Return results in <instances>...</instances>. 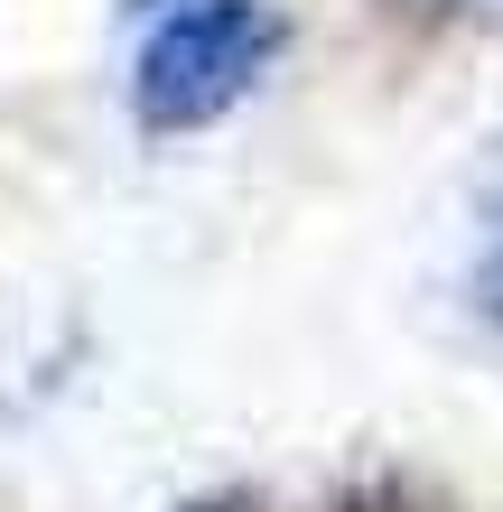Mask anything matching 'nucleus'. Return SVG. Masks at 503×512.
<instances>
[{
    "mask_svg": "<svg viewBox=\"0 0 503 512\" xmlns=\"http://www.w3.org/2000/svg\"><path fill=\"white\" fill-rule=\"evenodd\" d=\"M177 512H261L252 494H196V503H177Z\"/></svg>",
    "mask_w": 503,
    "mask_h": 512,
    "instance_id": "nucleus-4",
    "label": "nucleus"
},
{
    "mask_svg": "<svg viewBox=\"0 0 503 512\" xmlns=\"http://www.w3.org/2000/svg\"><path fill=\"white\" fill-rule=\"evenodd\" d=\"M336 512H448L420 475H401V466H373V475H354V485L336 494Z\"/></svg>",
    "mask_w": 503,
    "mask_h": 512,
    "instance_id": "nucleus-3",
    "label": "nucleus"
},
{
    "mask_svg": "<svg viewBox=\"0 0 503 512\" xmlns=\"http://www.w3.org/2000/svg\"><path fill=\"white\" fill-rule=\"evenodd\" d=\"M289 19L271 0H177L131 56V122L140 131H205L271 75Z\"/></svg>",
    "mask_w": 503,
    "mask_h": 512,
    "instance_id": "nucleus-1",
    "label": "nucleus"
},
{
    "mask_svg": "<svg viewBox=\"0 0 503 512\" xmlns=\"http://www.w3.org/2000/svg\"><path fill=\"white\" fill-rule=\"evenodd\" d=\"M466 308L476 326L503 336V168L485 177V205H476V252H466Z\"/></svg>",
    "mask_w": 503,
    "mask_h": 512,
    "instance_id": "nucleus-2",
    "label": "nucleus"
}]
</instances>
